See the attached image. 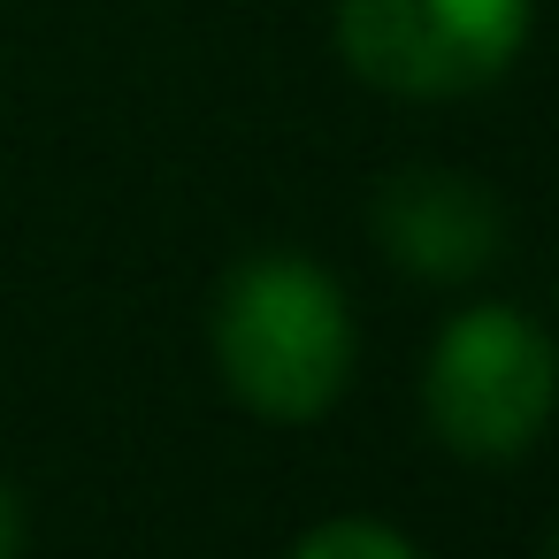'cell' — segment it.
<instances>
[{
	"mask_svg": "<svg viewBox=\"0 0 559 559\" xmlns=\"http://www.w3.org/2000/svg\"><path fill=\"white\" fill-rule=\"evenodd\" d=\"M292 559H414V544L383 521H322L314 536H299Z\"/></svg>",
	"mask_w": 559,
	"mask_h": 559,
	"instance_id": "5",
	"label": "cell"
},
{
	"mask_svg": "<svg viewBox=\"0 0 559 559\" xmlns=\"http://www.w3.org/2000/svg\"><path fill=\"white\" fill-rule=\"evenodd\" d=\"M376 238L399 253L406 276L421 284H460L475 269H490L498 238H506V215L498 200L475 185V177H452V169H406L376 192Z\"/></svg>",
	"mask_w": 559,
	"mask_h": 559,
	"instance_id": "4",
	"label": "cell"
},
{
	"mask_svg": "<svg viewBox=\"0 0 559 559\" xmlns=\"http://www.w3.org/2000/svg\"><path fill=\"white\" fill-rule=\"evenodd\" d=\"M429 429L460 460H521L559 406V345L521 307H467L429 345Z\"/></svg>",
	"mask_w": 559,
	"mask_h": 559,
	"instance_id": "2",
	"label": "cell"
},
{
	"mask_svg": "<svg viewBox=\"0 0 559 559\" xmlns=\"http://www.w3.org/2000/svg\"><path fill=\"white\" fill-rule=\"evenodd\" d=\"M528 0H337L345 62L399 100H467L513 70Z\"/></svg>",
	"mask_w": 559,
	"mask_h": 559,
	"instance_id": "3",
	"label": "cell"
},
{
	"mask_svg": "<svg viewBox=\"0 0 559 559\" xmlns=\"http://www.w3.org/2000/svg\"><path fill=\"white\" fill-rule=\"evenodd\" d=\"M215 360L238 406L314 421L353 383V307L307 253H253L215 292Z\"/></svg>",
	"mask_w": 559,
	"mask_h": 559,
	"instance_id": "1",
	"label": "cell"
},
{
	"mask_svg": "<svg viewBox=\"0 0 559 559\" xmlns=\"http://www.w3.org/2000/svg\"><path fill=\"white\" fill-rule=\"evenodd\" d=\"M544 559H559V528H551V544H544Z\"/></svg>",
	"mask_w": 559,
	"mask_h": 559,
	"instance_id": "7",
	"label": "cell"
},
{
	"mask_svg": "<svg viewBox=\"0 0 559 559\" xmlns=\"http://www.w3.org/2000/svg\"><path fill=\"white\" fill-rule=\"evenodd\" d=\"M0 559H24V498L0 483Z\"/></svg>",
	"mask_w": 559,
	"mask_h": 559,
	"instance_id": "6",
	"label": "cell"
}]
</instances>
